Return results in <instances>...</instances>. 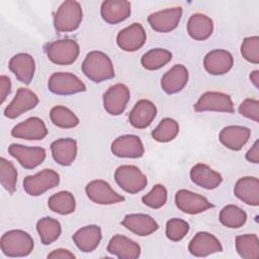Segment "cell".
I'll return each instance as SVG.
<instances>
[{
  "label": "cell",
  "instance_id": "cell-23",
  "mask_svg": "<svg viewBox=\"0 0 259 259\" xmlns=\"http://www.w3.org/2000/svg\"><path fill=\"white\" fill-rule=\"evenodd\" d=\"M101 17L109 24H116L131 15V3L125 0H106L100 8Z\"/></svg>",
  "mask_w": 259,
  "mask_h": 259
},
{
  "label": "cell",
  "instance_id": "cell-6",
  "mask_svg": "<svg viewBox=\"0 0 259 259\" xmlns=\"http://www.w3.org/2000/svg\"><path fill=\"white\" fill-rule=\"evenodd\" d=\"M60 175L52 169H44L34 175L26 176L23 180L25 192L31 196L41 195L49 189L58 186Z\"/></svg>",
  "mask_w": 259,
  "mask_h": 259
},
{
  "label": "cell",
  "instance_id": "cell-14",
  "mask_svg": "<svg viewBox=\"0 0 259 259\" xmlns=\"http://www.w3.org/2000/svg\"><path fill=\"white\" fill-rule=\"evenodd\" d=\"M38 103L37 95L27 88H19L16 95L4 110V115L8 118H16L25 111L34 108Z\"/></svg>",
  "mask_w": 259,
  "mask_h": 259
},
{
  "label": "cell",
  "instance_id": "cell-13",
  "mask_svg": "<svg viewBox=\"0 0 259 259\" xmlns=\"http://www.w3.org/2000/svg\"><path fill=\"white\" fill-rule=\"evenodd\" d=\"M181 16V7L167 8L150 14L148 16V22L154 30L165 33L174 30L178 26Z\"/></svg>",
  "mask_w": 259,
  "mask_h": 259
},
{
  "label": "cell",
  "instance_id": "cell-19",
  "mask_svg": "<svg viewBox=\"0 0 259 259\" xmlns=\"http://www.w3.org/2000/svg\"><path fill=\"white\" fill-rule=\"evenodd\" d=\"M8 68L15 75L18 81L24 84H29L34 76V59L26 53L16 54L10 59Z\"/></svg>",
  "mask_w": 259,
  "mask_h": 259
},
{
  "label": "cell",
  "instance_id": "cell-2",
  "mask_svg": "<svg viewBox=\"0 0 259 259\" xmlns=\"http://www.w3.org/2000/svg\"><path fill=\"white\" fill-rule=\"evenodd\" d=\"M1 251L8 257H24L34 247L31 236L22 230H11L1 237Z\"/></svg>",
  "mask_w": 259,
  "mask_h": 259
},
{
  "label": "cell",
  "instance_id": "cell-22",
  "mask_svg": "<svg viewBox=\"0 0 259 259\" xmlns=\"http://www.w3.org/2000/svg\"><path fill=\"white\" fill-rule=\"evenodd\" d=\"M157 114V108L155 104L148 99L139 100L132 111L130 112V122L131 124L139 130L148 127Z\"/></svg>",
  "mask_w": 259,
  "mask_h": 259
},
{
  "label": "cell",
  "instance_id": "cell-39",
  "mask_svg": "<svg viewBox=\"0 0 259 259\" xmlns=\"http://www.w3.org/2000/svg\"><path fill=\"white\" fill-rule=\"evenodd\" d=\"M0 182L3 188L10 194L15 191L17 182V170L10 161L3 157L0 158Z\"/></svg>",
  "mask_w": 259,
  "mask_h": 259
},
{
  "label": "cell",
  "instance_id": "cell-29",
  "mask_svg": "<svg viewBox=\"0 0 259 259\" xmlns=\"http://www.w3.org/2000/svg\"><path fill=\"white\" fill-rule=\"evenodd\" d=\"M121 225L138 236H149L159 229L157 222L152 217L144 213L126 214Z\"/></svg>",
  "mask_w": 259,
  "mask_h": 259
},
{
  "label": "cell",
  "instance_id": "cell-17",
  "mask_svg": "<svg viewBox=\"0 0 259 259\" xmlns=\"http://www.w3.org/2000/svg\"><path fill=\"white\" fill-rule=\"evenodd\" d=\"M188 251L196 257H206L210 254L222 252L221 242L210 233L198 232L189 242Z\"/></svg>",
  "mask_w": 259,
  "mask_h": 259
},
{
  "label": "cell",
  "instance_id": "cell-21",
  "mask_svg": "<svg viewBox=\"0 0 259 259\" xmlns=\"http://www.w3.org/2000/svg\"><path fill=\"white\" fill-rule=\"evenodd\" d=\"M107 251L119 259H137L141 255L140 245L122 235H115L110 239Z\"/></svg>",
  "mask_w": 259,
  "mask_h": 259
},
{
  "label": "cell",
  "instance_id": "cell-8",
  "mask_svg": "<svg viewBox=\"0 0 259 259\" xmlns=\"http://www.w3.org/2000/svg\"><path fill=\"white\" fill-rule=\"evenodd\" d=\"M194 110L202 111H219V112H234V104L230 95L223 92L208 91L203 93L196 103Z\"/></svg>",
  "mask_w": 259,
  "mask_h": 259
},
{
  "label": "cell",
  "instance_id": "cell-47",
  "mask_svg": "<svg viewBox=\"0 0 259 259\" xmlns=\"http://www.w3.org/2000/svg\"><path fill=\"white\" fill-rule=\"evenodd\" d=\"M250 80L256 88L259 87V71L255 70L250 74Z\"/></svg>",
  "mask_w": 259,
  "mask_h": 259
},
{
  "label": "cell",
  "instance_id": "cell-45",
  "mask_svg": "<svg viewBox=\"0 0 259 259\" xmlns=\"http://www.w3.org/2000/svg\"><path fill=\"white\" fill-rule=\"evenodd\" d=\"M76 256L71 253L69 250L67 249H56L54 251H52L49 255L48 258H54V259H74Z\"/></svg>",
  "mask_w": 259,
  "mask_h": 259
},
{
  "label": "cell",
  "instance_id": "cell-42",
  "mask_svg": "<svg viewBox=\"0 0 259 259\" xmlns=\"http://www.w3.org/2000/svg\"><path fill=\"white\" fill-rule=\"evenodd\" d=\"M241 54L245 60L252 64L259 63V37L249 36L246 37L241 46Z\"/></svg>",
  "mask_w": 259,
  "mask_h": 259
},
{
  "label": "cell",
  "instance_id": "cell-43",
  "mask_svg": "<svg viewBox=\"0 0 259 259\" xmlns=\"http://www.w3.org/2000/svg\"><path fill=\"white\" fill-rule=\"evenodd\" d=\"M241 115L250 118L256 122L259 121V101L257 99L247 98L239 106Z\"/></svg>",
  "mask_w": 259,
  "mask_h": 259
},
{
  "label": "cell",
  "instance_id": "cell-12",
  "mask_svg": "<svg viewBox=\"0 0 259 259\" xmlns=\"http://www.w3.org/2000/svg\"><path fill=\"white\" fill-rule=\"evenodd\" d=\"M85 191L88 198L98 204H113L124 200L122 195L114 191L106 181L101 179L89 182Z\"/></svg>",
  "mask_w": 259,
  "mask_h": 259
},
{
  "label": "cell",
  "instance_id": "cell-18",
  "mask_svg": "<svg viewBox=\"0 0 259 259\" xmlns=\"http://www.w3.org/2000/svg\"><path fill=\"white\" fill-rule=\"evenodd\" d=\"M11 135L17 139L38 141L46 138L48 130L45 122L39 117L32 116L16 124L11 130Z\"/></svg>",
  "mask_w": 259,
  "mask_h": 259
},
{
  "label": "cell",
  "instance_id": "cell-15",
  "mask_svg": "<svg viewBox=\"0 0 259 259\" xmlns=\"http://www.w3.org/2000/svg\"><path fill=\"white\" fill-rule=\"evenodd\" d=\"M146 38V31L142 24L133 23L118 32L116 44L122 51L136 52L144 46Z\"/></svg>",
  "mask_w": 259,
  "mask_h": 259
},
{
  "label": "cell",
  "instance_id": "cell-10",
  "mask_svg": "<svg viewBox=\"0 0 259 259\" xmlns=\"http://www.w3.org/2000/svg\"><path fill=\"white\" fill-rule=\"evenodd\" d=\"M176 206L188 214H196L213 207L204 196L186 189H180L175 194Z\"/></svg>",
  "mask_w": 259,
  "mask_h": 259
},
{
  "label": "cell",
  "instance_id": "cell-3",
  "mask_svg": "<svg viewBox=\"0 0 259 259\" xmlns=\"http://www.w3.org/2000/svg\"><path fill=\"white\" fill-rule=\"evenodd\" d=\"M82 18L83 12L80 3L68 0L58 8L54 17V26L59 32H71L80 26Z\"/></svg>",
  "mask_w": 259,
  "mask_h": 259
},
{
  "label": "cell",
  "instance_id": "cell-35",
  "mask_svg": "<svg viewBox=\"0 0 259 259\" xmlns=\"http://www.w3.org/2000/svg\"><path fill=\"white\" fill-rule=\"evenodd\" d=\"M247 221V213L235 204H228L220 212V222L227 228H241Z\"/></svg>",
  "mask_w": 259,
  "mask_h": 259
},
{
  "label": "cell",
  "instance_id": "cell-5",
  "mask_svg": "<svg viewBox=\"0 0 259 259\" xmlns=\"http://www.w3.org/2000/svg\"><path fill=\"white\" fill-rule=\"evenodd\" d=\"M117 185L131 194L142 191L148 183L146 175L134 165H121L114 173Z\"/></svg>",
  "mask_w": 259,
  "mask_h": 259
},
{
  "label": "cell",
  "instance_id": "cell-27",
  "mask_svg": "<svg viewBox=\"0 0 259 259\" xmlns=\"http://www.w3.org/2000/svg\"><path fill=\"white\" fill-rule=\"evenodd\" d=\"M101 237L100 227L96 225H89L79 229L73 235V241L80 251L89 253L98 247Z\"/></svg>",
  "mask_w": 259,
  "mask_h": 259
},
{
  "label": "cell",
  "instance_id": "cell-20",
  "mask_svg": "<svg viewBox=\"0 0 259 259\" xmlns=\"http://www.w3.org/2000/svg\"><path fill=\"white\" fill-rule=\"evenodd\" d=\"M233 64V56L226 50L210 51L203 60L204 69L210 75H224L232 69Z\"/></svg>",
  "mask_w": 259,
  "mask_h": 259
},
{
  "label": "cell",
  "instance_id": "cell-37",
  "mask_svg": "<svg viewBox=\"0 0 259 259\" xmlns=\"http://www.w3.org/2000/svg\"><path fill=\"white\" fill-rule=\"evenodd\" d=\"M50 117L55 125L62 128H72L79 123V118L77 115L63 105L54 106L51 109Z\"/></svg>",
  "mask_w": 259,
  "mask_h": 259
},
{
  "label": "cell",
  "instance_id": "cell-7",
  "mask_svg": "<svg viewBox=\"0 0 259 259\" xmlns=\"http://www.w3.org/2000/svg\"><path fill=\"white\" fill-rule=\"evenodd\" d=\"M48 87L52 93L57 95H72L86 90L85 84L76 75L68 72L52 74Z\"/></svg>",
  "mask_w": 259,
  "mask_h": 259
},
{
  "label": "cell",
  "instance_id": "cell-30",
  "mask_svg": "<svg viewBox=\"0 0 259 259\" xmlns=\"http://www.w3.org/2000/svg\"><path fill=\"white\" fill-rule=\"evenodd\" d=\"M54 160L62 166H70L77 156V142L74 139L65 138L54 141L51 144Z\"/></svg>",
  "mask_w": 259,
  "mask_h": 259
},
{
  "label": "cell",
  "instance_id": "cell-9",
  "mask_svg": "<svg viewBox=\"0 0 259 259\" xmlns=\"http://www.w3.org/2000/svg\"><path fill=\"white\" fill-rule=\"evenodd\" d=\"M131 93L126 85L117 83L110 86L103 94L104 109L111 115L121 114L130 100Z\"/></svg>",
  "mask_w": 259,
  "mask_h": 259
},
{
  "label": "cell",
  "instance_id": "cell-32",
  "mask_svg": "<svg viewBox=\"0 0 259 259\" xmlns=\"http://www.w3.org/2000/svg\"><path fill=\"white\" fill-rule=\"evenodd\" d=\"M36 231L39 235L40 242L44 245H50L59 239L62 233V227L59 221L46 217L37 221Z\"/></svg>",
  "mask_w": 259,
  "mask_h": 259
},
{
  "label": "cell",
  "instance_id": "cell-25",
  "mask_svg": "<svg viewBox=\"0 0 259 259\" xmlns=\"http://www.w3.org/2000/svg\"><path fill=\"white\" fill-rule=\"evenodd\" d=\"M250 135L251 132L246 126L229 125L221 131L219 139L226 148L233 151H239L246 145Z\"/></svg>",
  "mask_w": 259,
  "mask_h": 259
},
{
  "label": "cell",
  "instance_id": "cell-11",
  "mask_svg": "<svg viewBox=\"0 0 259 259\" xmlns=\"http://www.w3.org/2000/svg\"><path fill=\"white\" fill-rule=\"evenodd\" d=\"M8 153L25 169H34L46 159V150L40 147L11 144L8 148Z\"/></svg>",
  "mask_w": 259,
  "mask_h": 259
},
{
  "label": "cell",
  "instance_id": "cell-34",
  "mask_svg": "<svg viewBox=\"0 0 259 259\" xmlns=\"http://www.w3.org/2000/svg\"><path fill=\"white\" fill-rule=\"evenodd\" d=\"M236 250L244 259H257L259 257V240L255 234L241 235L236 238Z\"/></svg>",
  "mask_w": 259,
  "mask_h": 259
},
{
  "label": "cell",
  "instance_id": "cell-1",
  "mask_svg": "<svg viewBox=\"0 0 259 259\" xmlns=\"http://www.w3.org/2000/svg\"><path fill=\"white\" fill-rule=\"evenodd\" d=\"M82 72L95 83H100L114 77L111 60L100 51H92L87 54L82 63Z\"/></svg>",
  "mask_w": 259,
  "mask_h": 259
},
{
  "label": "cell",
  "instance_id": "cell-38",
  "mask_svg": "<svg viewBox=\"0 0 259 259\" xmlns=\"http://www.w3.org/2000/svg\"><path fill=\"white\" fill-rule=\"evenodd\" d=\"M179 133L178 122L170 117H166L160 121L156 128L152 132V137L160 143H167L176 138Z\"/></svg>",
  "mask_w": 259,
  "mask_h": 259
},
{
  "label": "cell",
  "instance_id": "cell-46",
  "mask_svg": "<svg viewBox=\"0 0 259 259\" xmlns=\"http://www.w3.org/2000/svg\"><path fill=\"white\" fill-rule=\"evenodd\" d=\"M246 159L251 163H259V141H255L253 146L246 154Z\"/></svg>",
  "mask_w": 259,
  "mask_h": 259
},
{
  "label": "cell",
  "instance_id": "cell-41",
  "mask_svg": "<svg viewBox=\"0 0 259 259\" xmlns=\"http://www.w3.org/2000/svg\"><path fill=\"white\" fill-rule=\"evenodd\" d=\"M189 231V224L181 219H170L166 224V236L169 240L177 242L182 240Z\"/></svg>",
  "mask_w": 259,
  "mask_h": 259
},
{
  "label": "cell",
  "instance_id": "cell-28",
  "mask_svg": "<svg viewBox=\"0 0 259 259\" xmlns=\"http://www.w3.org/2000/svg\"><path fill=\"white\" fill-rule=\"evenodd\" d=\"M188 81V71L183 65H175L168 70L161 79L162 89L167 94L180 92Z\"/></svg>",
  "mask_w": 259,
  "mask_h": 259
},
{
  "label": "cell",
  "instance_id": "cell-31",
  "mask_svg": "<svg viewBox=\"0 0 259 259\" xmlns=\"http://www.w3.org/2000/svg\"><path fill=\"white\" fill-rule=\"evenodd\" d=\"M213 30L212 20L202 13L192 14L187 22V32L194 40L207 39Z\"/></svg>",
  "mask_w": 259,
  "mask_h": 259
},
{
  "label": "cell",
  "instance_id": "cell-44",
  "mask_svg": "<svg viewBox=\"0 0 259 259\" xmlns=\"http://www.w3.org/2000/svg\"><path fill=\"white\" fill-rule=\"evenodd\" d=\"M11 91V81L9 77L2 75L0 77V94H1V103H3Z\"/></svg>",
  "mask_w": 259,
  "mask_h": 259
},
{
  "label": "cell",
  "instance_id": "cell-33",
  "mask_svg": "<svg viewBox=\"0 0 259 259\" xmlns=\"http://www.w3.org/2000/svg\"><path fill=\"white\" fill-rule=\"evenodd\" d=\"M48 206L54 212L60 214H70L76 208L74 195L69 191H60L53 194L48 200Z\"/></svg>",
  "mask_w": 259,
  "mask_h": 259
},
{
  "label": "cell",
  "instance_id": "cell-36",
  "mask_svg": "<svg viewBox=\"0 0 259 259\" xmlns=\"http://www.w3.org/2000/svg\"><path fill=\"white\" fill-rule=\"evenodd\" d=\"M172 59V54L165 49H153L146 54L141 59L143 67L147 70H158L168 64Z\"/></svg>",
  "mask_w": 259,
  "mask_h": 259
},
{
  "label": "cell",
  "instance_id": "cell-24",
  "mask_svg": "<svg viewBox=\"0 0 259 259\" xmlns=\"http://www.w3.org/2000/svg\"><path fill=\"white\" fill-rule=\"evenodd\" d=\"M234 194L243 202L257 206L259 205V180L254 176L240 178L234 187Z\"/></svg>",
  "mask_w": 259,
  "mask_h": 259
},
{
  "label": "cell",
  "instance_id": "cell-26",
  "mask_svg": "<svg viewBox=\"0 0 259 259\" xmlns=\"http://www.w3.org/2000/svg\"><path fill=\"white\" fill-rule=\"evenodd\" d=\"M191 181L204 189H214L223 181L222 175L203 163L194 165L190 170Z\"/></svg>",
  "mask_w": 259,
  "mask_h": 259
},
{
  "label": "cell",
  "instance_id": "cell-16",
  "mask_svg": "<svg viewBox=\"0 0 259 259\" xmlns=\"http://www.w3.org/2000/svg\"><path fill=\"white\" fill-rule=\"evenodd\" d=\"M110 150L113 155L119 158H141L145 152L141 139L135 135L116 138L112 142Z\"/></svg>",
  "mask_w": 259,
  "mask_h": 259
},
{
  "label": "cell",
  "instance_id": "cell-40",
  "mask_svg": "<svg viewBox=\"0 0 259 259\" xmlns=\"http://www.w3.org/2000/svg\"><path fill=\"white\" fill-rule=\"evenodd\" d=\"M142 201L144 204L154 209L162 207L167 201V190L165 186L156 184L149 193L142 197Z\"/></svg>",
  "mask_w": 259,
  "mask_h": 259
},
{
  "label": "cell",
  "instance_id": "cell-4",
  "mask_svg": "<svg viewBox=\"0 0 259 259\" xmlns=\"http://www.w3.org/2000/svg\"><path fill=\"white\" fill-rule=\"evenodd\" d=\"M80 48L76 40L66 38L50 42L46 47L49 60L57 65L68 66L73 64L79 56Z\"/></svg>",
  "mask_w": 259,
  "mask_h": 259
}]
</instances>
